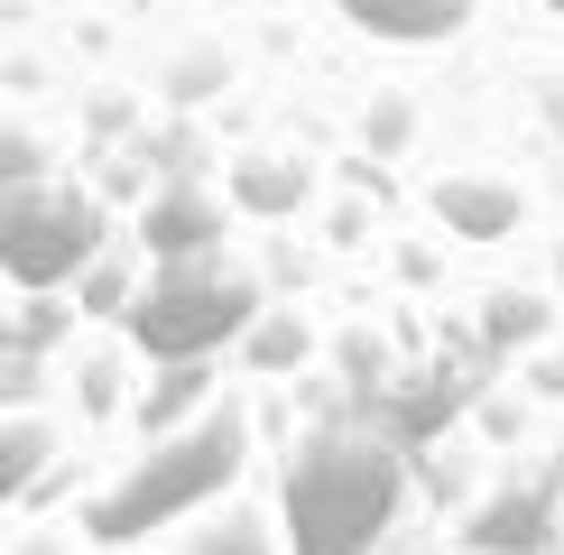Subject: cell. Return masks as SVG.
Returning <instances> with one entry per match:
<instances>
[{
    "mask_svg": "<svg viewBox=\"0 0 564 555\" xmlns=\"http://www.w3.org/2000/svg\"><path fill=\"white\" fill-rule=\"evenodd\" d=\"M29 389H37V352H19V342H10V352H0V407H19Z\"/></svg>",
    "mask_w": 564,
    "mask_h": 555,
    "instance_id": "obj_16",
    "label": "cell"
},
{
    "mask_svg": "<svg viewBox=\"0 0 564 555\" xmlns=\"http://www.w3.org/2000/svg\"><path fill=\"white\" fill-rule=\"evenodd\" d=\"M93 260H102V204L84 185H56V176L0 185V278L46 296V287H75Z\"/></svg>",
    "mask_w": 564,
    "mask_h": 555,
    "instance_id": "obj_4",
    "label": "cell"
},
{
    "mask_svg": "<svg viewBox=\"0 0 564 555\" xmlns=\"http://www.w3.org/2000/svg\"><path fill=\"white\" fill-rule=\"evenodd\" d=\"M536 389H546V399H564V361H546V370H536Z\"/></svg>",
    "mask_w": 564,
    "mask_h": 555,
    "instance_id": "obj_19",
    "label": "cell"
},
{
    "mask_svg": "<svg viewBox=\"0 0 564 555\" xmlns=\"http://www.w3.org/2000/svg\"><path fill=\"white\" fill-rule=\"evenodd\" d=\"M370 139H380V149H398V139H408V111L380 102V111H370Z\"/></svg>",
    "mask_w": 564,
    "mask_h": 555,
    "instance_id": "obj_18",
    "label": "cell"
},
{
    "mask_svg": "<svg viewBox=\"0 0 564 555\" xmlns=\"http://www.w3.org/2000/svg\"><path fill=\"white\" fill-rule=\"evenodd\" d=\"M305 342H315V334H305L296 315H269V306H260V324L241 334V352H250V370H296Z\"/></svg>",
    "mask_w": 564,
    "mask_h": 555,
    "instance_id": "obj_12",
    "label": "cell"
},
{
    "mask_svg": "<svg viewBox=\"0 0 564 555\" xmlns=\"http://www.w3.org/2000/svg\"><path fill=\"white\" fill-rule=\"evenodd\" d=\"M139 250H149V260L223 250V204L204 195V185H167V195H149V214H139Z\"/></svg>",
    "mask_w": 564,
    "mask_h": 555,
    "instance_id": "obj_6",
    "label": "cell"
},
{
    "mask_svg": "<svg viewBox=\"0 0 564 555\" xmlns=\"http://www.w3.org/2000/svg\"><path fill=\"white\" fill-rule=\"evenodd\" d=\"M46 454H56V426H46V416H0V509L19 491H37Z\"/></svg>",
    "mask_w": 564,
    "mask_h": 555,
    "instance_id": "obj_10",
    "label": "cell"
},
{
    "mask_svg": "<svg viewBox=\"0 0 564 555\" xmlns=\"http://www.w3.org/2000/svg\"><path fill=\"white\" fill-rule=\"evenodd\" d=\"M176 555H278V537L250 519V509H223V527H204V537L176 546Z\"/></svg>",
    "mask_w": 564,
    "mask_h": 555,
    "instance_id": "obj_13",
    "label": "cell"
},
{
    "mask_svg": "<svg viewBox=\"0 0 564 555\" xmlns=\"http://www.w3.org/2000/svg\"><path fill=\"white\" fill-rule=\"evenodd\" d=\"M75 296H84V315H130V260H93L84 278H75Z\"/></svg>",
    "mask_w": 564,
    "mask_h": 555,
    "instance_id": "obj_14",
    "label": "cell"
},
{
    "mask_svg": "<svg viewBox=\"0 0 564 555\" xmlns=\"http://www.w3.org/2000/svg\"><path fill=\"white\" fill-rule=\"evenodd\" d=\"M334 10L351 29L389 37V46H435V37H454L473 19V0H334Z\"/></svg>",
    "mask_w": 564,
    "mask_h": 555,
    "instance_id": "obj_7",
    "label": "cell"
},
{
    "mask_svg": "<svg viewBox=\"0 0 564 555\" xmlns=\"http://www.w3.org/2000/svg\"><path fill=\"white\" fill-rule=\"evenodd\" d=\"M435 214H444V231H463V241H509V231H519V195L490 185V176H454V185H435Z\"/></svg>",
    "mask_w": 564,
    "mask_h": 555,
    "instance_id": "obj_8",
    "label": "cell"
},
{
    "mask_svg": "<svg viewBox=\"0 0 564 555\" xmlns=\"http://www.w3.org/2000/svg\"><path fill=\"white\" fill-rule=\"evenodd\" d=\"M408 500V435L334 416L315 426L288 463V546L296 555H380Z\"/></svg>",
    "mask_w": 564,
    "mask_h": 555,
    "instance_id": "obj_1",
    "label": "cell"
},
{
    "mask_svg": "<svg viewBox=\"0 0 564 555\" xmlns=\"http://www.w3.org/2000/svg\"><path fill=\"white\" fill-rule=\"evenodd\" d=\"M231 195H241L250 214H296V204H305V167H278V157H241Z\"/></svg>",
    "mask_w": 564,
    "mask_h": 555,
    "instance_id": "obj_11",
    "label": "cell"
},
{
    "mask_svg": "<svg viewBox=\"0 0 564 555\" xmlns=\"http://www.w3.org/2000/svg\"><path fill=\"white\" fill-rule=\"evenodd\" d=\"M546 10H564V0H546Z\"/></svg>",
    "mask_w": 564,
    "mask_h": 555,
    "instance_id": "obj_20",
    "label": "cell"
},
{
    "mask_svg": "<svg viewBox=\"0 0 564 555\" xmlns=\"http://www.w3.org/2000/svg\"><path fill=\"white\" fill-rule=\"evenodd\" d=\"M130 342L149 361H214L223 342H241L260 324V278L231 269L223 250H195V260H158V278L130 296Z\"/></svg>",
    "mask_w": 564,
    "mask_h": 555,
    "instance_id": "obj_3",
    "label": "cell"
},
{
    "mask_svg": "<svg viewBox=\"0 0 564 555\" xmlns=\"http://www.w3.org/2000/svg\"><path fill=\"white\" fill-rule=\"evenodd\" d=\"M241 463H250V416L223 399V407L185 416V426H167V435H149V454H139L111 491L84 500V537H93V546H139V537H158V527L195 519L204 500H223L231 481H241Z\"/></svg>",
    "mask_w": 564,
    "mask_h": 555,
    "instance_id": "obj_2",
    "label": "cell"
},
{
    "mask_svg": "<svg viewBox=\"0 0 564 555\" xmlns=\"http://www.w3.org/2000/svg\"><path fill=\"white\" fill-rule=\"evenodd\" d=\"M19 176H37V139L29 130H0V185H19Z\"/></svg>",
    "mask_w": 564,
    "mask_h": 555,
    "instance_id": "obj_17",
    "label": "cell"
},
{
    "mask_svg": "<svg viewBox=\"0 0 564 555\" xmlns=\"http://www.w3.org/2000/svg\"><path fill=\"white\" fill-rule=\"evenodd\" d=\"M555 527H564V500H555V481H509V491H490L463 509V555H546L555 546Z\"/></svg>",
    "mask_w": 564,
    "mask_h": 555,
    "instance_id": "obj_5",
    "label": "cell"
},
{
    "mask_svg": "<svg viewBox=\"0 0 564 555\" xmlns=\"http://www.w3.org/2000/svg\"><path fill=\"white\" fill-rule=\"evenodd\" d=\"M204 407H214V361H149V399H139V426L149 435H167Z\"/></svg>",
    "mask_w": 564,
    "mask_h": 555,
    "instance_id": "obj_9",
    "label": "cell"
},
{
    "mask_svg": "<svg viewBox=\"0 0 564 555\" xmlns=\"http://www.w3.org/2000/svg\"><path fill=\"white\" fill-rule=\"evenodd\" d=\"M536 334H546L536 296H490V342H536Z\"/></svg>",
    "mask_w": 564,
    "mask_h": 555,
    "instance_id": "obj_15",
    "label": "cell"
}]
</instances>
